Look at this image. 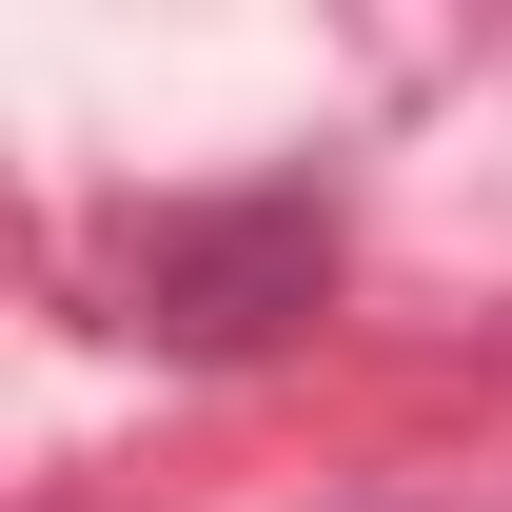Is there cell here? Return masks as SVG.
Segmentation results:
<instances>
[{
  "label": "cell",
  "instance_id": "1",
  "mask_svg": "<svg viewBox=\"0 0 512 512\" xmlns=\"http://www.w3.org/2000/svg\"><path fill=\"white\" fill-rule=\"evenodd\" d=\"M335 296V217L296 178L276 197H197L138 237V335H178V355H256V335H296Z\"/></svg>",
  "mask_w": 512,
  "mask_h": 512
}]
</instances>
